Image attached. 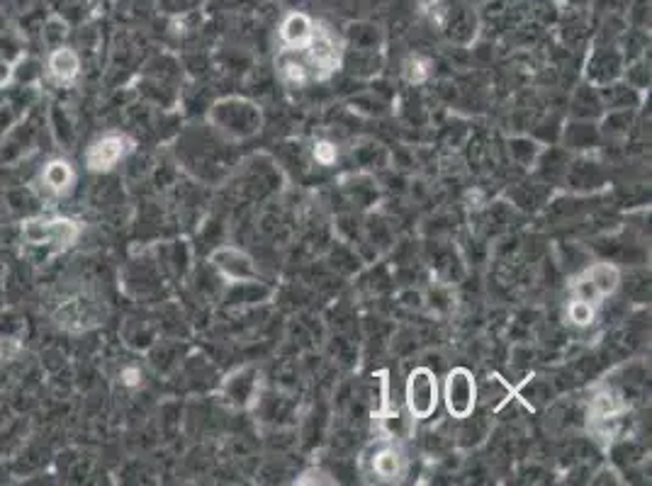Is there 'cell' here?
<instances>
[{
	"mask_svg": "<svg viewBox=\"0 0 652 486\" xmlns=\"http://www.w3.org/2000/svg\"><path fill=\"white\" fill-rule=\"evenodd\" d=\"M22 236L32 246H52L54 251H66L81 236V226L73 219H27L22 224Z\"/></svg>",
	"mask_w": 652,
	"mask_h": 486,
	"instance_id": "6da1fadb",
	"label": "cell"
},
{
	"mask_svg": "<svg viewBox=\"0 0 652 486\" xmlns=\"http://www.w3.org/2000/svg\"><path fill=\"white\" fill-rule=\"evenodd\" d=\"M443 399H446V409L453 418H468L477 404V384L472 372L465 367H455L448 372Z\"/></svg>",
	"mask_w": 652,
	"mask_h": 486,
	"instance_id": "7a4b0ae2",
	"label": "cell"
},
{
	"mask_svg": "<svg viewBox=\"0 0 652 486\" xmlns=\"http://www.w3.org/2000/svg\"><path fill=\"white\" fill-rule=\"evenodd\" d=\"M300 52L305 54L309 66H312L314 78L329 76V73L339 69V64H341V44H339V39H336L329 30H324V27H319V25L314 27L312 39H309L307 47H302Z\"/></svg>",
	"mask_w": 652,
	"mask_h": 486,
	"instance_id": "3957f363",
	"label": "cell"
},
{
	"mask_svg": "<svg viewBox=\"0 0 652 486\" xmlns=\"http://www.w3.org/2000/svg\"><path fill=\"white\" fill-rule=\"evenodd\" d=\"M438 406V382L429 367H417L407 380V409L414 418H429Z\"/></svg>",
	"mask_w": 652,
	"mask_h": 486,
	"instance_id": "277c9868",
	"label": "cell"
},
{
	"mask_svg": "<svg viewBox=\"0 0 652 486\" xmlns=\"http://www.w3.org/2000/svg\"><path fill=\"white\" fill-rule=\"evenodd\" d=\"M132 149H134V141L125 137V134H108V137L98 139L91 149H88L86 163L95 173L112 171V168H115Z\"/></svg>",
	"mask_w": 652,
	"mask_h": 486,
	"instance_id": "5b68a950",
	"label": "cell"
},
{
	"mask_svg": "<svg viewBox=\"0 0 652 486\" xmlns=\"http://www.w3.org/2000/svg\"><path fill=\"white\" fill-rule=\"evenodd\" d=\"M314 20L305 13H290L288 18L280 22V42L285 49H302L314 35Z\"/></svg>",
	"mask_w": 652,
	"mask_h": 486,
	"instance_id": "8992f818",
	"label": "cell"
},
{
	"mask_svg": "<svg viewBox=\"0 0 652 486\" xmlns=\"http://www.w3.org/2000/svg\"><path fill=\"white\" fill-rule=\"evenodd\" d=\"M587 287H589V302L597 304V299L611 295L618 287V270L609 263L594 265L587 273Z\"/></svg>",
	"mask_w": 652,
	"mask_h": 486,
	"instance_id": "52a82bcc",
	"label": "cell"
},
{
	"mask_svg": "<svg viewBox=\"0 0 652 486\" xmlns=\"http://www.w3.org/2000/svg\"><path fill=\"white\" fill-rule=\"evenodd\" d=\"M73 180H76V173H73L69 161H52L42 173L44 190H47L49 195H56V197L66 195V192L71 190Z\"/></svg>",
	"mask_w": 652,
	"mask_h": 486,
	"instance_id": "ba28073f",
	"label": "cell"
},
{
	"mask_svg": "<svg viewBox=\"0 0 652 486\" xmlns=\"http://www.w3.org/2000/svg\"><path fill=\"white\" fill-rule=\"evenodd\" d=\"M78 69H81V61H78V54L71 52V49H56L49 56V73H52L54 81L71 83L78 76Z\"/></svg>",
	"mask_w": 652,
	"mask_h": 486,
	"instance_id": "9c48e42d",
	"label": "cell"
},
{
	"mask_svg": "<svg viewBox=\"0 0 652 486\" xmlns=\"http://www.w3.org/2000/svg\"><path fill=\"white\" fill-rule=\"evenodd\" d=\"M373 469L380 479H385V482H395V479L402 477L404 460H402V455H399V450L385 445V448H380L378 452H375Z\"/></svg>",
	"mask_w": 652,
	"mask_h": 486,
	"instance_id": "30bf717a",
	"label": "cell"
},
{
	"mask_svg": "<svg viewBox=\"0 0 652 486\" xmlns=\"http://www.w3.org/2000/svg\"><path fill=\"white\" fill-rule=\"evenodd\" d=\"M567 316H570V321L575 326H589L594 321V316H597V307H594V302H589V299L580 297L570 304Z\"/></svg>",
	"mask_w": 652,
	"mask_h": 486,
	"instance_id": "8fae6325",
	"label": "cell"
},
{
	"mask_svg": "<svg viewBox=\"0 0 652 486\" xmlns=\"http://www.w3.org/2000/svg\"><path fill=\"white\" fill-rule=\"evenodd\" d=\"M431 76V64L426 59H421V56H412V59L404 64V78H407L409 83H414V86H419V83H426Z\"/></svg>",
	"mask_w": 652,
	"mask_h": 486,
	"instance_id": "7c38bea8",
	"label": "cell"
},
{
	"mask_svg": "<svg viewBox=\"0 0 652 486\" xmlns=\"http://www.w3.org/2000/svg\"><path fill=\"white\" fill-rule=\"evenodd\" d=\"M314 158H317L322 166H331V163L336 161V146L329 144V141H319V144L314 146Z\"/></svg>",
	"mask_w": 652,
	"mask_h": 486,
	"instance_id": "4fadbf2b",
	"label": "cell"
},
{
	"mask_svg": "<svg viewBox=\"0 0 652 486\" xmlns=\"http://www.w3.org/2000/svg\"><path fill=\"white\" fill-rule=\"evenodd\" d=\"M122 382H125L127 387H137V384L142 382V372H139L137 367H127V370L122 372Z\"/></svg>",
	"mask_w": 652,
	"mask_h": 486,
	"instance_id": "5bb4252c",
	"label": "cell"
},
{
	"mask_svg": "<svg viewBox=\"0 0 652 486\" xmlns=\"http://www.w3.org/2000/svg\"><path fill=\"white\" fill-rule=\"evenodd\" d=\"M8 81H10V66L5 64V61H0V86H5Z\"/></svg>",
	"mask_w": 652,
	"mask_h": 486,
	"instance_id": "9a60e30c",
	"label": "cell"
}]
</instances>
